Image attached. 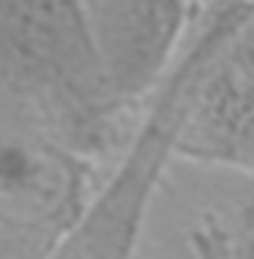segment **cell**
<instances>
[{
    "mask_svg": "<svg viewBox=\"0 0 254 259\" xmlns=\"http://www.w3.org/2000/svg\"><path fill=\"white\" fill-rule=\"evenodd\" d=\"M98 166L36 109L0 107V259H49L96 191Z\"/></svg>",
    "mask_w": 254,
    "mask_h": 259,
    "instance_id": "obj_1",
    "label": "cell"
},
{
    "mask_svg": "<svg viewBox=\"0 0 254 259\" xmlns=\"http://www.w3.org/2000/svg\"><path fill=\"white\" fill-rule=\"evenodd\" d=\"M197 74L186 71L134 131L112 172L101 175L88 205L49 259H134L169 161Z\"/></svg>",
    "mask_w": 254,
    "mask_h": 259,
    "instance_id": "obj_2",
    "label": "cell"
},
{
    "mask_svg": "<svg viewBox=\"0 0 254 259\" xmlns=\"http://www.w3.org/2000/svg\"><path fill=\"white\" fill-rule=\"evenodd\" d=\"M175 156L254 175V38L197 76Z\"/></svg>",
    "mask_w": 254,
    "mask_h": 259,
    "instance_id": "obj_3",
    "label": "cell"
},
{
    "mask_svg": "<svg viewBox=\"0 0 254 259\" xmlns=\"http://www.w3.org/2000/svg\"><path fill=\"white\" fill-rule=\"evenodd\" d=\"M172 11L164 0H112L101 14L98 41L112 99L131 96L156 71L172 36Z\"/></svg>",
    "mask_w": 254,
    "mask_h": 259,
    "instance_id": "obj_4",
    "label": "cell"
}]
</instances>
